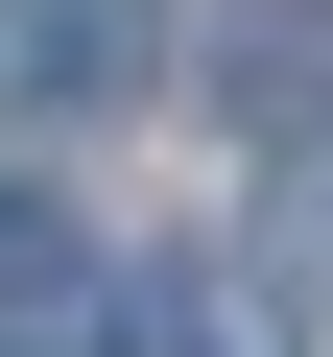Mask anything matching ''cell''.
Returning <instances> with one entry per match:
<instances>
[{"mask_svg": "<svg viewBox=\"0 0 333 357\" xmlns=\"http://www.w3.org/2000/svg\"><path fill=\"white\" fill-rule=\"evenodd\" d=\"M143 24H166V0H24L0 72H24V96H143Z\"/></svg>", "mask_w": 333, "mask_h": 357, "instance_id": "6da1fadb", "label": "cell"}, {"mask_svg": "<svg viewBox=\"0 0 333 357\" xmlns=\"http://www.w3.org/2000/svg\"><path fill=\"white\" fill-rule=\"evenodd\" d=\"M0 310H72V238H48V191H0Z\"/></svg>", "mask_w": 333, "mask_h": 357, "instance_id": "7a4b0ae2", "label": "cell"}]
</instances>
